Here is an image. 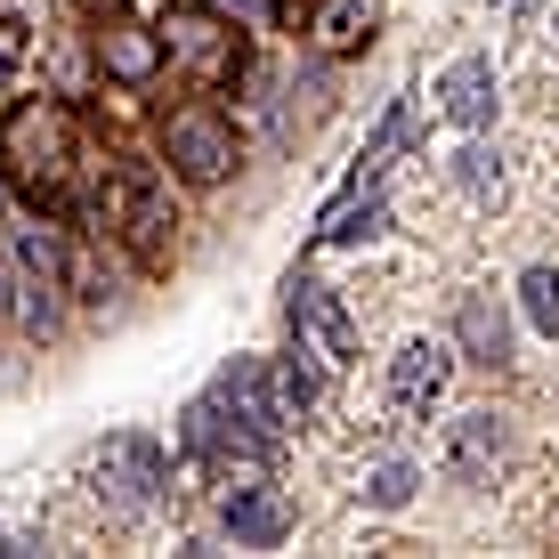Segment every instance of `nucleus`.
<instances>
[{"label": "nucleus", "mask_w": 559, "mask_h": 559, "mask_svg": "<svg viewBox=\"0 0 559 559\" xmlns=\"http://www.w3.org/2000/svg\"><path fill=\"white\" fill-rule=\"evenodd\" d=\"M219 406H236V421H252L260 438H276L317 406V381H308L300 365H236V373L219 381Z\"/></svg>", "instance_id": "obj_1"}, {"label": "nucleus", "mask_w": 559, "mask_h": 559, "mask_svg": "<svg viewBox=\"0 0 559 559\" xmlns=\"http://www.w3.org/2000/svg\"><path fill=\"white\" fill-rule=\"evenodd\" d=\"M0 154H9V179L49 203L57 187H66V114L57 106H16L9 130H0Z\"/></svg>", "instance_id": "obj_2"}, {"label": "nucleus", "mask_w": 559, "mask_h": 559, "mask_svg": "<svg viewBox=\"0 0 559 559\" xmlns=\"http://www.w3.org/2000/svg\"><path fill=\"white\" fill-rule=\"evenodd\" d=\"M98 503L122 519H146L163 503V447L154 438H106L98 454Z\"/></svg>", "instance_id": "obj_3"}, {"label": "nucleus", "mask_w": 559, "mask_h": 559, "mask_svg": "<svg viewBox=\"0 0 559 559\" xmlns=\"http://www.w3.org/2000/svg\"><path fill=\"white\" fill-rule=\"evenodd\" d=\"M114 227H122V243L139 260H163L170 252V203H163V187H154V170L130 163L122 179H114Z\"/></svg>", "instance_id": "obj_4"}, {"label": "nucleus", "mask_w": 559, "mask_h": 559, "mask_svg": "<svg viewBox=\"0 0 559 559\" xmlns=\"http://www.w3.org/2000/svg\"><path fill=\"white\" fill-rule=\"evenodd\" d=\"M163 146H170V163H179L187 179H227V170H236V130H227L211 106H187V114H170Z\"/></svg>", "instance_id": "obj_5"}, {"label": "nucleus", "mask_w": 559, "mask_h": 559, "mask_svg": "<svg viewBox=\"0 0 559 559\" xmlns=\"http://www.w3.org/2000/svg\"><path fill=\"white\" fill-rule=\"evenodd\" d=\"M293 333L308 341V357H324V365H349L357 357V324H349V308H341L324 284H293Z\"/></svg>", "instance_id": "obj_6"}, {"label": "nucleus", "mask_w": 559, "mask_h": 559, "mask_svg": "<svg viewBox=\"0 0 559 559\" xmlns=\"http://www.w3.org/2000/svg\"><path fill=\"white\" fill-rule=\"evenodd\" d=\"M447 373H454L447 341H406L397 365H390V397H397V406H414V414H430L438 397H447Z\"/></svg>", "instance_id": "obj_7"}, {"label": "nucleus", "mask_w": 559, "mask_h": 559, "mask_svg": "<svg viewBox=\"0 0 559 559\" xmlns=\"http://www.w3.org/2000/svg\"><path fill=\"white\" fill-rule=\"evenodd\" d=\"M438 106H447V122H462V130H487L495 122V66L487 57H454V66L438 73Z\"/></svg>", "instance_id": "obj_8"}, {"label": "nucleus", "mask_w": 559, "mask_h": 559, "mask_svg": "<svg viewBox=\"0 0 559 559\" xmlns=\"http://www.w3.org/2000/svg\"><path fill=\"white\" fill-rule=\"evenodd\" d=\"M219 527L236 535V544H284V535H293V511H284L276 487H227Z\"/></svg>", "instance_id": "obj_9"}, {"label": "nucleus", "mask_w": 559, "mask_h": 559, "mask_svg": "<svg viewBox=\"0 0 559 559\" xmlns=\"http://www.w3.org/2000/svg\"><path fill=\"white\" fill-rule=\"evenodd\" d=\"M495 462H503V421L495 414H462L454 438H447V471L462 478V487H487Z\"/></svg>", "instance_id": "obj_10"}, {"label": "nucleus", "mask_w": 559, "mask_h": 559, "mask_svg": "<svg viewBox=\"0 0 559 559\" xmlns=\"http://www.w3.org/2000/svg\"><path fill=\"white\" fill-rule=\"evenodd\" d=\"M462 349H471L478 365H503L511 357V324H503V308H495L487 293L462 300Z\"/></svg>", "instance_id": "obj_11"}, {"label": "nucleus", "mask_w": 559, "mask_h": 559, "mask_svg": "<svg viewBox=\"0 0 559 559\" xmlns=\"http://www.w3.org/2000/svg\"><path fill=\"white\" fill-rule=\"evenodd\" d=\"M373 25H381V0H333V9L317 16V41L324 49H357V41H373Z\"/></svg>", "instance_id": "obj_12"}, {"label": "nucleus", "mask_w": 559, "mask_h": 559, "mask_svg": "<svg viewBox=\"0 0 559 559\" xmlns=\"http://www.w3.org/2000/svg\"><path fill=\"white\" fill-rule=\"evenodd\" d=\"M454 187L471 203H495V195H503V154H495V146H462L454 154Z\"/></svg>", "instance_id": "obj_13"}, {"label": "nucleus", "mask_w": 559, "mask_h": 559, "mask_svg": "<svg viewBox=\"0 0 559 559\" xmlns=\"http://www.w3.org/2000/svg\"><path fill=\"white\" fill-rule=\"evenodd\" d=\"M519 308H527V324L544 341H559V267H527L519 276Z\"/></svg>", "instance_id": "obj_14"}, {"label": "nucleus", "mask_w": 559, "mask_h": 559, "mask_svg": "<svg viewBox=\"0 0 559 559\" xmlns=\"http://www.w3.org/2000/svg\"><path fill=\"white\" fill-rule=\"evenodd\" d=\"M106 73H122V82H146V73H154V33L114 25V33H106Z\"/></svg>", "instance_id": "obj_15"}, {"label": "nucleus", "mask_w": 559, "mask_h": 559, "mask_svg": "<svg viewBox=\"0 0 559 559\" xmlns=\"http://www.w3.org/2000/svg\"><path fill=\"white\" fill-rule=\"evenodd\" d=\"M414 487H421V478H414V462H373L357 495H365L373 511H406V503H414Z\"/></svg>", "instance_id": "obj_16"}, {"label": "nucleus", "mask_w": 559, "mask_h": 559, "mask_svg": "<svg viewBox=\"0 0 559 559\" xmlns=\"http://www.w3.org/2000/svg\"><path fill=\"white\" fill-rule=\"evenodd\" d=\"M381 219H390V203H365V211H349V219H341V227H324V236H333V243H357V236H381Z\"/></svg>", "instance_id": "obj_17"}, {"label": "nucleus", "mask_w": 559, "mask_h": 559, "mask_svg": "<svg viewBox=\"0 0 559 559\" xmlns=\"http://www.w3.org/2000/svg\"><path fill=\"white\" fill-rule=\"evenodd\" d=\"M16 57H25V25H16V16H0V82L16 73Z\"/></svg>", "instance_id": "obj_18"}, {"label": "nucleus", "mask_w": 559, "mask_h": 559, "mask_svg": "<svg viewBox=\"0 0 559 559\" xmlns=\"http://www.w3.org/2000/svg\"><path fill=\"white\" fill-rule=\"evenodd\" d=\"M227 9H243V16H252V25H260V16H267V0H227Z\"/></svg>", "instance_id": "obj_19"}, {"label": "nucleus", "mask_w": 559, "mask_h": 559, "mask_svg": "<svg viewBox=\"0 0 559 559\" xmlns=\"http://www.w3.org/2000/svg\"><path fill=\"white\" fill-rule=\"evenodd\" d=\"M487 9H527V0H487Z\"/></svg>", "instance_id": "obj_20"}, {"label": "nucleus", "mask_w": 559, "mask_h": 559, "mask_svg": "<svg viewBox=\"0 0 559 559\" xmlns=\"http://www.w3.org/2000/svg\"><path fill=\"white\" fill-rule=\"evenodd\" d=\"M0 551H9V535H0Z\"/></svg>", "instance_id": "obj_21"}]
</instances>
